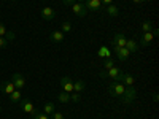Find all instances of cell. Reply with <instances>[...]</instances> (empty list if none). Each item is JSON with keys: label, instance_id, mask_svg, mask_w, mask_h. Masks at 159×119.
<instances>
[{"label": "cell", "instance_id": "obj_23", "mask_svg": "<svg viewBox=\"0 0 159 119\" xmlns=\"http://www.w3.org/2000/svg\"><path fill=\"white\" fill-rule=\"evenodd\" d=\"M86 89V83L84 81H76L73 83V92H81Z\"/></svg>", "mask_w": 159, "mask_h": 119}, {"label": "cell", "instance_id": "obj_31", "mask_svg": "<svg viewBox=\"0 0 159 119\" xmlns=\"http://www.w3.org/2000/svg\"><path fill=\"white\" fill-rule=\"evenodd\" d=\"M5 33H7V27L3 22H0V37H5Z\"/></svg>", "mask_w": 159, "mask_h": 119}, {"label": "cell", "instance_id": "obj_22", "mask_svg": "<svg viewBox=\"0 0 159 119\" xmlns=\"http://www.w3.org/2000/svg\"><path fill=\"white\" fill-rule=\"evenodd\" d=\"M153 29H154V24L151 21H143L142 22V30L143 32H151Z\"/></svg>", "mask_w": 159, "mask_h": 119}, {"label": "cell", "instance_id": "obj_17", "mask_svg": "<svg viewBox=\"0 0 159 119\" xmlns=\"http://www.w3.org/2000/svg\"><path fill=\"white\" fill-rule=\"evenodd\" d=\"M21 99H22V92H21V89H15L10 94V100L13 102V103H19L21 102Z\"/></svg>", "mask_w": 159, "mask_h": 119}, {"label": "cell", "instance_id": "obj_10", "mask_svg": "<svg viewBox=\"0 0 159 119\" xmlns=\"http://www.w3.org/2000/svg\"><path fill=\"white\" fill-rule=\"evenodd\" d=\"M113 49H115L116 56H118V60H121V62L127 60V57L130 56V52H129L126 48H116V46H113Z\"/></svg>", "mask_w": 159, "mask_h": 119}, {"label": "cell", "instance_id": "obj_14", "mask_svg": "<svg viewBox=\"0 0 159 119\" xmlns=\"http://www.w3.org/2000/svg\"><path fill=\"white\" fill-rule=\"evenodd\" d=\"M129 52H137L139 51V45L135 42V38H129L127 42H126V46H124Z\"/></svg>", "mask_w": 159, "mask_h": 119}, {"label": "cell", "instance_id": "obj_30", "mask_svg": "<svg viewBox=\"0 0 159 119\" xmlns=\"http://www.w3.org/2000/svg\"><path fill=\"white\" fill-rule=\"evenodd\" d=\"M51 119H65V117L61 111H54V113H51Z\"/></svg>", "mask_w": 159, "mask_h": 119}, {"label": "cell", "instance_id": "obj_27", "mask_svg": "<svg viewBox=\"0 0 159 119\" xmlns=\"http://www.w3.org/2000/svg\"><path fill=\"white\" fill-rule=\"evenodd\" d=\"M103 67H105V70H110L111 67H115V60H111V59H105V60H103Z\"/></svg>", "mask_w": 159, "mask_h": 119}, {"label": "cell", "instance_id": "obj_38", "mask_svg": "<svg viewBox=\"0 0 159 119\" xmlns=\"http://www.w3.org/2000/svg\"><path fill=\"white\" fill-rule=\"evenodd\" d=\"M11 2H16V0H11Z\"/></svg>", "mask_w": 159, "mask_h": 119}, {"label": "cell", "instance_id": "obj_13", "mask_svg": "<svg viewBox=\"0 0 159 119\" xmlns=\"http://www.w3.org/2000/svg\"><path fill=\"white\" fill-rule=\"evenodd\" d=\"M0 89H2V92L3 94H7V95H10L13 90H15L16 87H15V84H13L11 81H3L2 84H0Z\"/></svg>", "mask_w": 159, "mask_h": 119}, {"label": "cell", "instance_id": "obj_21", "mask_svg": "<svg viewBox=\"0 0 159 119\" xmlns=\"http://www.w3.org/2000/svg\"><path fill=\"white\" fill-rule=\"evenodd\" d=\"M54 111H56L54 103H52V102L45 103V107H43V113H45V114H51V113H54Z\"/></svg>", "mask_w": 159, "mask_h": 119}, {"label": "cell", "instance_id": "obj_34", "mask_svg": "<svg viewBox=\"0 0 159 119\" xmlns=\"http://www.w3.org/2000/svg\"><path fill=\"white\" fill-rule=\"evenodd\" d=\"M100 2H102V3L105 5V7H107V5H110V3L113 2V0H100Z\"/></svg>", "mask_w": 159, "mask_h": 119}, {"label": "cell", "instance_id": "obj_12", "mask_svg": "<svg viewBox=\"0 0 159 119\" xmlns=\"http://www.w3.org/2000/svg\"><path fill=\"white\" fill-rule=\"evenodd\" d=\"M153 33L151 32H143V35H142V38H140V46L142 48H147L151 42H153Z\"/></svg>", "mask_w": 159, "mask_h": 119}, {"label": "cell", "instance_id": "obj_28", "mask_svg": "<svg viewBox=\"0 0 159 119\" xmlns=\"http://www.w3.org/2000/svg\"><path fill=\"white\" fill-rule=\"evenodd\" d=\"M5 38L8 40V42H13V40H15V38H16V33H15V32H13V30H10V32L7 30V33H5Z\"/></svg>", "mask_w": 159, "mask_h": 119}, {"label": "cell", "instance_id": "obj_33", "mask_svg": "<svg viewBox=\"0 0 159 119\" xmlns=\"http://www.w3.org/2000/svg\"><path fill=\"white\" fill-rule=\"evenodd\" d=\"M134 3H143V2H153V0H132Z\"/></svg>", "mask_w": 159, "mask_h": 119}, {"label": "cell", "instance_id": "obj_19", "mask_svg": "<svg viewBox=\"0 0 159 119\" xmlns=\"http://www.w3.org/2000/svg\"><path fill=\"white\" fill-rule=\"evenodd\" d=\"M110 51H108V48L107 46H100L99 48V57H102V59H110Z\"/></svg>", "mask_w": 159, "mask_h": 119}, {"label": "cell", "instance_id": "obj_25", "mask_svg": "<svg viewBox=\"0 0 159 119\" xmlns=\"http://www.w3.org/2000/svg\"><path fill=\"white\" fill-rule=\"evenodd\" d=\"M32 119H49V117H48V114H45L43 111L35 110V113L32 114Z\"/></svg>", "mask_w": 159, "mask_h": 119}, {"label": "cell", "instance_id": "obj_7", "mask_svg": "<svg viewBox=\"0 0 159 119\" xmlns=\"http://www.w3.org/2000/svg\"><path fill=\"white\" fill-rule=\"evenodd\" d=\"M40 15H42V18L45 21H52V19H54V16H56V11L52 10L51 7H45V8H42Z\"/></svg>", "mask_w": 159, "mask_h": 119}, {"label": "cell", "instance_id": "obj_29", "mask_svg": "<svg viewBox=\"0 0 159 119\" xmlns=\"http://www.w3.org/2000/svg\"><path fill=\"white\" fill-rule=\"evenodd\" d=\"M8 45H10V42H8V40H7L5 37H0V48H2V49H5Z\"/></svg>", "mask_w": 159, "mask_h": 119}, {"label": "cell", "instance_id": "obj_9", "mask_svg": "<svg viewBox=\"0 0 159 119\" xmlns=\"http://www.w3.org/2000/svg\"><path fill=\"white\" fill-rule=\"evenodd\" d=\"M126 42H127V38L124 33H116L113 37V46H116V48H124Z\"/></svg>", "mask_w": 159, "mask_h": 119}, {"label": "cell", "instance_id": "obj_2", "mask_svg": "<svg viewBox=\"0 0 159 119\" xmlns=\"http://www.w3.org/2000/svg\"><path fill=\"white\" fill-rule=\"evenodd\" d=\"M124 90H126V86L123 84V83H118V81H113L111 84H110V87H108V92H110V95H113V97H121L123 94H124Z\"/></svg>", "mask_w": 159, "mask_h": 119}, {"label": "cell", "instance_id": "obj_4", "mask_svg": "<svg viewBox=\"0 0 159 119\" xmlns=\"http://www.w3.org/2000/svg\"><path fill=\"white\" fill-rule=\"evenodd\" d=\"M72 10H73V13H75L78 18H84V16H86V13H88L86 5L81 3V2H75V3L72 5Z\"/></svg>", "mask_w": 159, "mask_h": 119}, {"label": "cell", "instance_id": "obj_11", "mask_svg": "<svg viewBox=\"0 0 159 119\" xmlns=\"http://www.w3.org/2000/svg\"><path fill=\"white\" fill-rule=\"evenodd\" d=\"M84 5H86L88 11H99L102 8V2H100V0H86Z\"/></svg>", "mask_w": 159, "mask_h": 119}, {"label": "cell", "instance_id": "obj_37", "mask_svg": "<svg viewBox=\"0 0 159 119\" xmlns=\"http://www.w3.org/2000/svg\"><path fill=\"white\" fill-rule=\"evenodd\" d=\"M0 67H2V62H0Z\"/></svg>", "mask_w": 159, "mask_h": 119}, {"label": "cell", "instance_id": "obj_26", "mask_svg": "<svg viewBox=\"0 0 159 119\" xmlns=\"http://www.w3.org/2000/svg\"><path fill=\"white\" fill-rule=\"evenodd\" d=\"M80 100H81V95H80L78 92H70V102H73V103H78Z\"/></svg>", "mask_w": 159, "mask_h": 119}, {"label": "cell", "instance_id": "obj_18", "mask_svg": "<svg viewBox=\"0 0 159 119\" xmlns=\"http://www.w3.org/2000/svg\"><path fill=\"white\" fill-rule=\"evenodd\" d=\"M124 86H134V83H135V78L132 76L130 73H124V76H123V81H121Z\"/></svg>", "mask_w": 159, "mask_h": 119}, {"label": "cell", "instance_id": "obj_20", "mask_svg": "<svg viewBox=\"0 0 159 119\" xmlns=\"http://www.w3.org/2000/svg\"><path fill=\"white\" fill-rule=\"evenodd\" d=\"M57 102H61V103H69L70 102V94L69 92H61V94L57 95Z\"/></svg>", "mask_w": 159, "mask_h": 119}, {"label": "cell", "instance_id": "obj_16", "mask_svg": "<svg viewBox=\"0 0 159 119\" xmlns=\"http://www.w3.org/2000/svg\"><path fill=\"white\" fill-rule=\"evenodd\" d=\"M105 13H107L108 16H111V18H116L119 15V10H118V7H115L113 3H110V5L105 7Z\"/></svg>", "mask_w": 159, "mask_h": 119}, {"label": "cell", "instance_id": "obj_15", "mask_svg": "<svg viewBox=\"0 0 159 119\" xmlns=\"http://www.w3.org/2000/svg\"><path fill=\"white\" fill-rule=\"evenodd\" d=\"M49 38H51V42H54V43H62L64 42V33L61 30H54V32H51Z\"/></svg>", "mask_w": 159, "mask_h": 119}, {"label": "cell", "instance_id": "obj_24", "mask_svg": "<svg viewBox=\"0 0 159 119\" xmlns=\"http://www.w3.org/2000/svg\"><path fill=\"white\" fill-rule=\"evenodd\" d=\"M70 30H72V22H70V21H64V22H62V30H61V32H62V33H69Z\"/></svg>", "mask_w": 159, "mask_h": 119}, {"label": "cell", "instance_id": "obj_3", "mask_svg": "<svg viewBox=\"0 0 159 119\" xmlns=\"http://www.w3.org/2000/svg\"><path fill=\"white\" fill-rule=\"evenodd\" d=\"M107 76H110L113 81L121 83V81H123V76H124V72H123L121 68H118L116 65H115V67H111L110 70H107Z\"/></svg>", "mask_w": 159, "mask_h": 119}, {"label": "cell", "instance_id": "obj_8", "mask_svg": "<svg viewBox=\"0 0 159 119\" xmlns=\"http://www.w3.org/2000/svg\"><path fill=\"white\" fill-rule=\"evenodd\" d=\"M61 86H62V90L64 92H73V83H72V79L69 76H62L61 78Z\"/></svg>", "mask_w": 159, "mask_h": 119}, {"label": "cell", "instance_id": "obj_1", "mask_svg": "<svg viewBox=\"0 0 159 119\" xmlns=\"http://www.w3.org/2000/svg\"><path fill=\"white\" fill-rule=\"evenodd\" d=\"M121 99V102L124 103V105H130L132 102H134L135 99H137V92H135V89H134V86H126V90H124V94L119 97Z\"/></svg>", "mask_w": 159, "mask_h": 119}, {"label": "cell", "instance_id": "obj_32", "mask_svg": "<svg viewBox=\"0 0 159 119\" xmlns=\"http://www.w3.org/2000/svg\"><path fill=\"white\" fill-rule=\"evenodd\" d=\"M75 3V0H62V5L64 7H72Z\"/></svg>", "mask_w": 159, "mask_h": 119}, {"label": "cell", "instance_id": "obj_6", "mask_svg": "<svg viewBox=\"0 0 159 119\" xmlns=\"http://www.w3.org/2000/svg\"><path fill=\"white\" fill-rule=\"evenodd\" d=\"M11 83L15 84L16 89H22L25 86V79H24V76L21 73H13L11 75Z\"/></svg>", "mask_w": 159, "mask_h": 119}, {"label": "cell", "instance_id": "obj_36", "mask_svg": "<svg viewBox=\"0 0 159 119\" xmlns=\"http://www.w3.org/2000/svg\"><path fill=\"white\" fill-rule=\"evenodd\" d=\"M78 2H81V3H84V2H86V0H78Z\"/></svg>", "mask_w": 159, "mask_h": 119}, {"label": "cell", "instance_id": "obj_35", "mask_svg": "<svg viewBox=\"0 0 159 119\" xmlns=\"http://www.w3.org/2000/svg\"><path fill=\"white\" fill-rule=\"evenodd\" d=\"M99 75H100V78H107V70H103V72H100Z\"/></svg>", "mask_w": 159, "mask_h": 119}, {"label": "cell", "instance_id": "obj_5", "mask_svg": "<svg viewBox=\"0 0 159 119\" xmlns=\"http://www.w3.org/2000/svg\"><path fill=\"white\" fill-rule=\"evenodd\" d=\"M19 105H21V108H22V111H25V113H29V114H34L35 113V107H34V103L29 100V99H21V102H19Z\"/></svg>", "mask_w": 159, "mask_h": 119}]
</instances>
